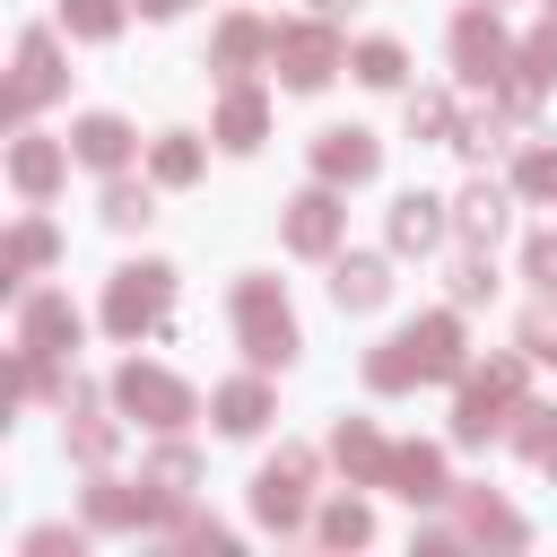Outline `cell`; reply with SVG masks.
Listing matches in <instances>:
<instances>
[{
	"label": "cell",
	"mask_w": 557,
	"mask_h": 557,
	"mask_svg": "<svg viewBox=\"0 0 557 557\" xmlns=\"http://www.w3.org/2000/svg\"><path fill=\"white\" fill-rule=\"evenodd\" d=\"M235 313H244V331H252V357H261V366H287L296 322H287V305H270V287H261V278L235 296Z\"/></svg>",
	"instance_id": "1"
},
{
	"label": "cell",
	"mask_w": 557,
	"mask_h": 557,
	"mask_svg": "<svg viewBox=\"0 0 557 557\" xmlns=\"http://www.w3.org/2000/svg\"><path fill=\"white\" fill-rule=\"evenodd\" d=\"M278 61H287V87H322L331 78V35L296 26V35H278Z\"/></svg>",
	"instance_id": "2"
},
{
	"label": "cell",
	"mask_w": 557,
	"mask_h": 557,
	"mask_svg": "<svg viewBox=\"0 0 557 557\" xmlns=\"http://www.w3.org/2000/svg\"><path fill=\"white\" fill-rule=\"evenodd\" d=\"M157 305H165V270H122V287H113V331H139Z\"/></svg>",
	"instance_id": "3"
},
{
	"label": "cell",
	"mask_w": 557,
	"mask_h": 557,
	"mask_svg": "<svg viewBox=\"0 0 557 557\" xmlns=\"http://www.w3.org/2000/svg\"><path fill=\"white\" fill-rule=\"evenodd\" d=\"M322 174L331 183H366L374 174V139L366 131H322Z\"/></svg>",
	"instance_id": "4"
},
{
	"label": "cell",
	"mask_w": 557,
	"mask_h": 557,
	"mask_svg": "<svg viewBox=\"0 0 557 557\" xmlns=\"http://www.w3.org/2000/svg\"><path fill=\"white\" fill-rule=\"evenodd\" d=\"M61 339H78V313H70L61 296H35V305H26V348L44 357V348H61Z\"/></svg>",
	"instance_id": "5"
},
{
	"label": "cell",
	"mask_w": 557,
	"mask_h": 557,
	"mask_svg": "<svg viewBox=\"0 0 557 557\" xmlns=\"http://www.w3.org/2000/svg\"><path fill=\"white\" fill-rule=\"evenodd\" d=\"M78 157H87V165H122V157H131V131H122L113 113H87V122H78Z\"/></svg>",
	"instance_id": "6"
},
{
	"label": "cell",
	"mask_w": 557,
	"mask_h": 557,
	"mask_svg": "<svg viewBox=\"0 0 557 557\" xmlns=\"http://www.w3.org/2000/svg\"><path fill=\"white\" fill-rule=\"evenodd\" d=\"M122 400H131V409H157V426H165V418H183V392H174L165 374H139V366L122 374Z\"/></svg>",
	"instance_id": "7"
},
{
	"label": "cell",
	"mask_w": 557,
	"mask_h": 557,
	"mask_svg": "<svg viewBox=\"0 0 557 557\" xmlns=\"http://www.w3.org/2000/svg\"><path fill=\"white\" fill-rule=\"evenodd\" d=\"M435 235H444V218H435V200H418V191H409V200L392 209V244H409V252H418V244H435Z\"/></svg>",
	"instance_id": "8"
},
{
	"label": "cell",
	"mask_w": 557,
	"mask_h": 557,
	"mask_svg": "<svg viewBox=\"0 0 557 557\" xmlns=\"http://www.w3.org/2000/svg\"><path fill=\"white\" fill-rule=\"evenodd\" d=\"M453 44H461V61H470L479 78H496V61H505V44H496V26H487V17H461V35H453Z\"/></svg>",
	"instance_id": "9"
},
{
	"label": "cell",
	"mask_w": 557,
	"mask_h": 557,
	"mask_svg": "<svg viewBox=\"0 0 557 557\" xmlns=\"http://www.w3.org/2000/svg\"><path fill=\"white\" fill-rule=\"evenodd\" d=\"M331 296H339V305H374V296H383V261H366V252H357V261H339Z\"/></svg>",
	"instance_id": "10"
},
{
	"label": "cell",
	"mask_w": 557,
	"mask_h": 557,
	"mask_svg": "<svg viewBox=\"0 0 557 557\" xmlns=\"http://www.w3.org/2000/svg\"><path fill=\"white\" fill-rule=\"evenodd\" d=\"M35 96H52V35H26V78H17V113H26Z\"/></svg>",
	"instance_id": "11"
},
{
	"label": "cell",
	"mask_w": 557,
	"mask_h": 557,
	"mask_svg": "<svg viewBox=\"0 0 557 557\" xmlns=\"http://www.w3.org/2000/svg\"><path fill=\"white\" fill-rule=\"evenodd\" d=\"M17 183H26V191H52V183H61V148L17 139Z\"/></svg>",
	"instance_id": "12"
},
{
	"label": "cell",
	"mask_w": 557,
	"mask_h": 557,
	"mask_svg": "<svg viewBox=\"0 0 557 557\" xmlns=\"http://www.w3.org/2000/svg\"><path fill=\"white\" fill-rule=\"evenodd\" d=\"M461 226H470V235L487 244V235L505 226V191H487V183H470V191H461Z\"/></svg>",
	"instance_id": "13"
},
{
	"label": "cell",
	"mask_w": 557,
	"mask_h": 557,
	"mask_svg": "<svg viewBox=\"0 0 557 557\" xmlns=\"http://www.w3.org/2000/svg\"><path fill=\"white\" fill-rule=\"evenodd\" d=\"M296 244H305V252L331 244V191H305V200H296Z\"/></svg>",
	"instance_id": "14"
},
{
	"label": "cell",
	"mask_w": 557,
	"mask_h": 557,
	"mask_svg": "<svg viewBox=\"0 0 557 557\" xmlns=\"http://www.w3.org/2000/svg\"><path fill=\"white\" fill-rule=\"evenodd\" d=\"M261 131V96H226V148H252Z\"/></svg>",
	"instance_id": "15"
},
{
	"label": "cell",
	"mask_w": 557,
	"mask_h": 557,
	"mask_svg": "<svg viewBox=\"0 0 557 557\" xmlns=\"http://www.w3.org/2000/svg\"><path fill=\"white\" fill-rule=\"evenodd\" d=\"M357 78L392 87V78H400V52H392V44H366V52H357Z\"/></svg>",
	"instance_id": "16"
},
{
	"label": "cell",
	"mask_w": 557,
	"mask_h": 557,
	"mask_svg": "<svg viewBox=\"0 0 557 557\" xmlns=\"http://www.w3.org/2000/svg\"><path fill=\"white\" fill-rule=\"evenodd\" d=\"M104 218H113V226H139V218H148V191L113 183V191H104Z\"/></svg>",
	"instance_id": "17"
},
{
	"label": "cell",
	"mask_w": 557,
	"mask_h": 557,
	"mask_svg": "<svg viewBox=\"0 0 557 557\" xmlns=\"http://www.w3.org/2000/svg\"><path fill=\"white\" fill-rule=\"evenodd\" d=\"M191 165H200L191 139H165V148H157V174H165V183H191Z\"/></svg>",
	"instance_id": "18"
},
{
	"label": "cell",
	"mask_w": 557,
	"mask_h": 557,
	"mask_svg": "<svg viewBox=\"0 0 557 557\" xmlns=\"http://www.w3.org/2000/svg\"><path fill=\"white\" fill-rule=\"evenodd\" d=\"M70 26L78 35H113V0H70Z\"/></svg>",
	"instance_id": "19"
},
{
	"label": "cell",
	"mask_w": 557,
	"mask_h": 557,
	"mask_svg": "<svg viewBox=\"0 0 557 557\" xmlns=\"http://www.w3.org/2000/svg\"><path fill=\"white\" fill-rule=\"evenodd\" d=\"M226 426H261V392H252V383L226 392Z\"/></svg>",
	"instance_id": "20"
},
{
	"label": "cell",
	"mask_w": 557,
	"mask_h": 557,
	"mask_svg": "<svg viewBox=\"0 0 557 557\" xmlns=\"http://www.w3.org/2000/svg\"><path fill=\"white\" fill-rule=\"evenodd\" d=\"M522 191H557V157H548V148L522 157Z\"/></svg>",
	"instance_id": "21"
},
{
	"label": "cell",
	"mask_w": 557,
	"mask_h": 557,
	"mask_svg": "<svg viewBox=\"0 0 557 557\" xmlns=\"http://www.w3.org/2000/svg\"><path fill=\"white\" fill-rule=\"evenodd\" d=\"M531 278L557 296V235H540V244H531Z\"/></svg>",
	"instance_id": "22"
},
{
	"label": "cell",
	"mask_w": 557,
	"mask_h": 557,
	"mask_svg": "<svg viewBox=\"0 0 557 557\" xmlns=\"http://www.w3.org/2000/svg\"><path fill=\"white\" fill-rule=\"evenodd\" d=\"M531 78H557V26H548V35L531 44Z\"/></svg>",
	"instance_id": "23"
},
{
	"label": "cell",
	"mask_w": 557,
	"mask_h": 557,
	"mask_svg": "<svg viewBox=\"0 0 557 557\" xmlns=\"http://www.w3.org/2000/svg\"><path fill=\"white\" fill-rule=\"evenodd\" d=\"M139 9H148V17H174V9H183V0H139Z\"/></svg>",
	"instance_id": "24"
}]
</instances>
